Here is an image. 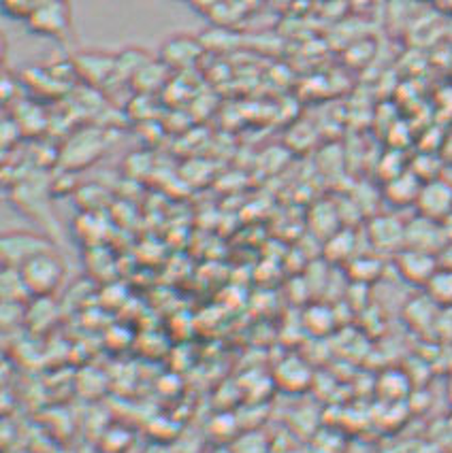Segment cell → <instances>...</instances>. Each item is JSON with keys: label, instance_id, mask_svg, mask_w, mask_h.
Returning a JSON list of instances; mask_svg holds the SVG:
<instances>
[{"label": "cell", "instance_id": "9", "mask_svg": "<svg viewBox=\"0 0 452 453\" xmlns=\"http://www.w3.org/2000/svg\"><path fill=\"white\" fill-rule=\"evenodd\" d=\"M203 47L199 41H191L186 39V36H173L169 43L165 45V50H162V58H165V62H169V65H191V62L197 60L199 56H201Z\"/></svg>", "mask_w": 452, "mask_h": 453}, {"label": "cell", "instance_id": "8", "mask_svg": "<svg viewBox=\"0 0 452 453\" xmlns=\"http://www.w3.org/2000/svg\"><path fill=\"white\" fill-rule=\"evenodd\" d=\"M420 188H423V181L412 171H403L397 177L388 179L385 196L395 207H409V204H417Z\"/></svg>", "mask_w": 452, "mask_h": 453}, {"label": "cell", "instance_id": "6", "mask_svg": "<svg viewBox=\"0 0 452 453\" xmlns=\"http://www.w3.org/2000/svg\"><path fill=\"white\" fill-rule=\"evenodd\" d=\"M446 243H448V234H446L441 221L418 215L417 219L406 224V247L438 254V251L444 250Z\"/></svg>", "mask_w": 452, "mask_h": 453}, {"label": "cell", "instance_id": "13", "mask_svg": "<svg viewBox=\"0 0 452 453\" xmlns=\"http://www.w3.org/2000/svg\"><path fill=\"white\" fill-rule=\"evenodd\" d=\"M324 250H327L329 260L333 262L348 260L352 251H355V234H352L350 230H338V233L329 236Z\"/></svg>", "mask_w": 452, "mask_h": 453}, {"label": "cell", "instance_id": "3", "mask_svg": "<svg viewBox=\"0 0 452 453\" xmlns=\"http://www.w3.org/2000/svg\"><path fill=\"white\" fill-rule=\"evenodd\" d=\"M47 251H54V245L43 236L33 233H9L3 236V243H0L4 266L13 268H22L26 262L41 254H47Z\"/></svg>", "mask_w": 452, "mask_h": 453}, {"label": "cell", "instance_id": "5", "mask_svg": "<svg viewBox=\"0 0 452 453\" xmlns=\"http://www.w3.org/2000/svg\"><path fill=\"white\" fill-rule=\"evenodd\" d=\"M395 265L399 275L406 279L408 283L414 286H427L429 279L438 273V257L431 251L414 250V247H403L401 251H397Z\"/></svg>", "mask_w": 452, "mask_h": 453}, {"label": "cell", "instance_id": "2", "mask_svg": "<svg viewBox=\"0 0 452 453\" xmlns=\"http://www.w3.org/2000/svg\"><path fill=\"white\" fill-rule=\"evenodd\" d=\"M26 22L35 35L65 39V35L71 30V9L66 0H41Z\"/></svg>", "mask_w": 452, "mask_h": 453}, {"label": "cell", "instance_id": "4", "mask_svg": "<svg viewBox=\"0 0 452 453\" xmlns=\"http://www.w3.org/2000/svg\"><path fill=\"white\" fill-rule=\"evenodd\" d=\"M414 207L423 218L446 221L452 215V181L444 177L425 181Z\"/></svg>", "mask_w": 452, "mask_h": 453}, {"label": "cell", "instance_id": "15", "mask_svg": "<svg viewBox=\"0 0 452 453\" xmlns=\"http://www.w3.org/2000/svg\"><path fill=\"white\" fill-rule=\"evenodd\" d=\"M39 4V0H3V12L9 18H24L28 19Z\"/></svg>", "mask_w": 452, "mask_h": 453}, {"label": "cell", "instance_id": "12", "mask_svg": "<svg viewBox=\"0 0 452 453\" xmlns=\"http://www.w3.org/2000/svg\"><path fill=\"white\" fill-rule=\"evenodd\" d=\"M75 65H77V71L83 73L86 77H90L92 81L107 77L109 73L115 71L113 58H105V56H98V54H88V56L77 58Z\"/></svg>", "mask_w": 452, "mask_h": 453}, {"label": "cell", "instance_id": "14", "mask_svg": "<svg viewBox=\"0 0 452 453\" xmlns=\"http://www.w3.org/2000/svg\"><path fill=\"white\" fill-rule=\"evenodd\" d=\"M382 265L376 257H356L350 265V275L359 283H370L376 277H380Z\"/></svg>", "mask_w": 452, "mask_h": 453}, {"label": "cell", "instance_id": "16", "mask_svg": "<svg viewBox=\"0 0 452 453\" xmlns=\"http://www.w3.org/2000/svg\"><path fill=\"white\" fill-rule=\"evenodd\" d=\"M448 254H450V256H452V250H450V251H448ZM446 266H448V268H452V257H450V260H448V262H446Z\"/></svg>", "mask_w": 452, "mask_h": 453}, {"label": "cell", "instance_id": "1", "mask_svg": "<svg viewBox=\"0 0 452 453\" xmlns=\"http://www.w3.org/2000/svg\"><path fill=\"white\" fill-rule=\"evenodd\" d=\"M19 273H22V279L26 288H28L30 296L47 298L62 283L65 265H62V260L54 251H47V254H41L33 257L30 262H26L19 268Z\"/></svg>", "mask_w": 452, "mask_h": 453}, {"label": "cell", "instance_id": "11", "mask_svg": "<svg viewBox=\"0 0 452 453\" xmlns=\"http://www.w3.org/2000/svg\"><path fill=\"white\" fill-rule=\"evenodd\" d=\"M277 379H280L282 388L297 392V389L306 388V383L309 379L308 366L303 365V362L292 360V357H291V360L282 362V365H280V371H277Z\"/></svg>", "mask_w": 452, "mask_h": 453}, {"label": "cell", "instance_id": "7", "mask_svg": "<svg viewBox=\"0 0 452 453\" xmlns=\"http://www.w3.org/2000/svg\"><path fill=\"white\" fill-rule=\"evenodd\" d=\"M371 245L380 251H401L406 247V224L393 215H376L367 226Z\"/></svg>", "mask_w": 452, "mask_h": 453}, {"label": "cell", "instance_id": "10", "mask_svg": "<svg viewBox=\"0 0 452 453\" xmlns=\"http://www.w3.org/2000/svg\"><path fill=\"white\" fill-rule=\"evenodd\" d=\"M425 288H427V296L438 307H452V268H438V273L429 279Z\"/></svg>", "mask_w": 452, "mask_h": 453}]
</instances>
